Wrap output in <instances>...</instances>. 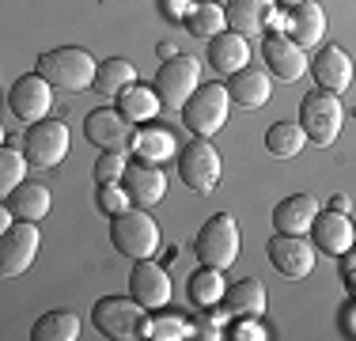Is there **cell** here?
<instances>
[{
    "label": "cell",
    "mask_w": 356,
    "mask_h": 341,
    "mask_svg": "<svg viewBox=\"0 0 356 341\" xmlns=\"http://www.w3.org/2000/svg\"><path fill=\"white\" fill-rule=\"evenodd\" d=\"M91 326L110 341H137V338H148L152 319H148V307L137 303L133 296H103L91 307Z\"/></svg>",
    "instance_id": "cell-1"
},
{
    "label": "cell",
    "mask_w": 356,
    "mask_h": 341,
    "mask_svg": "<svg viewBox=\"0 0 356 341\" xmlns=\"http://www.w3.org/2000/svg\"><path fill=\"white\" fill-rule=\"evenodd\" d=\"M35 72L54 84V91H83L95 84L99 61L80 46H61V49H46L35 61Z\"/></svg>",
    "instance_id": "cell-2"
},
{
    "label": "cell",
    "mask_w": 356,
    "mask_h": 341,
    "mask_svg": "<svg viewBox=\"0 0 356 341\" xmlns=\"http://www.w3.org/2000/svg\"><path fill=\"white\" fill-rule=\"evenodd\" d=\"M110 243H114L118 254L140 262V258H152L159 251V224L148 216L144 209L129 205L125 212L110 216Z\"/></svg>",
    "instance_id": "cell-3"
},
{
    "label": "cell",
    "mask_w": 356,
    "mask_h": 341,
    "mask_svg": "<svg viewBox=\"0 0 356 341\" xmlns=\"http://www.w3.org/2000/svg\"><path fill=\"white\" fill-rule=\"evenodd\" d=\"M239 224H235L232 212H216L213 220L201 224L197 239H193V251H197L201 266L213 269H232L235 258H239Z\"/></svg>",
    "instance_id": "cell-4"
},
{
    "label": "cell",
    "mask_w": 356,
    "mask_h": 341,
    "mask_svg": "<svg viewBox=\"0 0 356 341\" xmlns=\"http://www.w3.org/2000/svg\"><path fill=\"white\" fill-rule=\"evenodd\" d=\"M227 110H232V91L224 84H205L186 99V106L178 114H182V125L193 136H213L227 125Z\"/></svg>",
    "instance_id": "cell-5"
},
{
    "label": "cell",
    "mask_w": 356,
    "mask_h": 341,
    "mask_svg": "<svg viewBox=\"0 0 356 341\" xmlns=\"http://www.w3.org/2000/svg\"><path fill=\"white\" fill-rule=\"evenodd\" d=\"M300 125L303 133H307L311 144H318V148H326V144L337 141V133H341L345 125V106L341 99L334 95V91H307L300 102Z\"/></svg>",
    "instance_id": "cell-6"
},
{
    "label": "cell",
    "mask_w": 356,
    "mask_h": 341,
    "mask_svg": "<svg viewBox=\"0 0 356 341\" xmlns=\"http://www.w3.org/2000/svg\"><path fill=\"white\" fill-rule=\"evenodd\" d=\"M220 170H224V164H220V152L209 144V136H193L186 148H178V178L193 193H213Z\"/></svg>",
    "instance_id": "cell-7"
},
{
    "label": "cell",
    "mask_w": 356,
    "mask_h": 341,
    "mask_svg": "<svg viewBox=\"0 0 356 341\" xmlns=\"http://www.w3.org/2000/svg\"><path fill=\"white\" fill-rule=\"evenodd\" d=\"M152 88H156L159 99H163V110H182L186 99L201 88V61L197 57H186V54L171 57V61L159 65Z\"/></svg>",
    "instance_id": "cell-8"
},
{
    "label": "cell",
    "mask_w": 356,
    "mask_h": 341,
    "mask_svg": "<svg viewBox=\"0 0 356 341\" xmlns=\"http://www.w3.org/2000/svg\"><path fill=\"white\" fill-rule=\"evenodd\" d=\"M23 156L31 167H57L69 156V125L57 122V118H42L31 122V129L23 133Z\"/></svg>",
    "instance_id": "cell-9"
},
{
    "label": "cell",
    "mask_w": 356,
    "mask_h": 341,
    "mask_svg": "<svg viewBox=\"0 0 356 341\" xmlns=\"http://www.w3.org/2000/svg\"><path fill=\"white\" fill-rule=\"evenodd\" d=\"M318 262V246L303 235H281L269 239V266L288 280H303Z\"/></svg>",
    "instance_id": "cell-10"
},
{
    "label": "cell",
    "mask_w": 356,
    "mask_h": 341,
    "mask_svg": "<svg viewBox=\"0 0 356 341\" xmlns=\"http://www.w3.org/2000/svg\"><path fill=\"white\" fill-rule=\"evenodd\" d=\"M38 243H42V235H38L35 220H19L8 232H0V273L4 277H23L38 254Z\"/></svg>",
    "instance_id": "cell-11"
},
{
    "label": "cell",
    "mask_w": 356,
    "mask_h": 341,
    "mask_svg": "<svg viewBox=\"0 0 356 341\" xmlns=\"http://www.w3.org/2000/svg\"><path fill=\"white\" fill-rule=\"evenodd\" d=\"M261 57H266V68L284 84H296L303 72L311 68L303 46H296L284 31H266L261 34Z\"/></svg>",
    "instance_id": "cell-12"
},
{
    "label": "cell",
    "mask_w": 356,
    "mask_h": 341,
    "mask_svg": "<svg viewBox=\"0 0 356 341\" xmlns=\"http://www.w3.org/2000/svg\"><path fill=\"white\" fill-rule=\"evenodd\" d=\"M8 106H12V114L19 122H42L54 110V84L42 80L38 72L19 76L12 84V91H8Z\"/></svg>",
    "instance_id": "cell-13"
},
{
    "label": "cell",
    "mask_w": 356,
    "mask_h": 341,
    "mask_svg": "<svg viewBox=\"0 0 356 341\" xmlns=\"http://www.w3.org/2000/svg\"><path fill=\"white\" fill-rule=\"evenodd\" d=\"M83 136L103 152H125L133 144V122H125L118 106H99L83 122Z\"/></svg>",
    "instance_id": "cell-14"
},
{
    "label": "cell",
    "mask_w": 356,
    "mask_h": 341,
    "mask_svg": "<svg viewBox=\"0 0 356 341\" xmlns=\"http://www.w3.org/2000/svg\"><path fill=\"white\" fill-rule=\"evenodd\" d=\"M129 296L137 303H144L148 311H163L171 303V277H167L163 266H156L152 258L133 262L129 269Z\"/></svg>",
    "instance_id": "cell-15"
},
{
    "label": "cell",
    "mask_w": 356,
    "mask_h": 341,
    "mask_svg": "<svg viewBox=\"0 0 356 341\" xmlns=\"http://www.w3.org/2000/svg\"><path fill=\"white\" fill-rule=\"evenodd\" d=\"M122 186H125V193H129V201L137 205V209H152V205H159L167 193V175L159 170V164L133 159V164H125Z\"/></svg>",
    "instance_id": "cell-16"
},
{
    "label": "cell",
    "mask_w": 356,
    "mask_h": 341,
    "mask_svg": "<svg viewBox=\"0 0 356 341\" xmlns=\"http://www.w3.org/2000/svg\"><path fill=\"white\" fill-rule=\"evenodd\" d=\"M311 243L326 254H349L356 246V228L349 220V212H337V209H318L315 224H311Z\"/></svg>",
    "instance_id": "cell-17"
},
{
    "label": "cell",
    "mask_w": 356,
    "mask_h": 341,
    "mask_svg": "<svg viewBox=\"0 0 356 341\" xmlns=\"http://www.w3.org/2000/svg\"><path fill=\"white\" fill-rule=\"evenodd\" d=\"M311 72H315V84L322 91H349L353 84V57L345 54L337 42H326L315 57H311Z\"/></svg>",
    "instance_id": "cell-18"
},
{
    "label": "cell",
    "mask_w": 356,
    "mask_h": 341,
    "mask_svg": "<svg viewBox=\"0 0 356 341\" xmlns=\"http://www.w3.org/2000/svg\"><path fill=\"white\" fill-rule=\"evenodd\" d=\"M281 31L303 49L318 46L322 34H326V12H322L318 0H303V4L288 8V15L281 19Z\"/></svg>",
    "instance_id": "cell-19"
},
{
    "label": "cell",
    "mask_w": 356,
    "mask_h": 341,
    "mask_svg": "<svg viewBox=\"0 0 356 341\" xmlns=\"http://www.w3.org/2000/svg\"><path fill=\"white\" fill-rule=\"evenodd\" d=\"M232 102H239L243 110H258L273 99V80H269V68H258V65H247L232 76Z\"/></svg>",
    "instance_id": "cell-20"
},
{
    "label": "cell",
    "mask_w": 356,
    "mask_h": 341,
    "mask_svg": "<svg viewBox=\"0 0 356 341\" xmlns=\"http://www.w3.org/2000/svg\"><path fill=\"white\" fill-rule=\"evenodd\" d=\"M315 216H318V201L311 198V193H292V198H284L273 209V232L303 235V232H311Z\"/></svg>",
    "instance_id": "cell-21"
},
{
    "label": "cell",
    "mask_w": 356,
    "mask_h": 341,
    "mask_svg": "<svg viewBox=\"0 0 356 341\" xmlns=\"http://www.w3.org/2000/svg\"><path fill=\"white\" fill-rule=\"evenodd\" d=\"M227 27L239 31L243 38L247 34H266V27L273 23L277 0H227Z\"/></svg>",
    "instance_id": "cell-22"
},
{
    "label": "cell",
    "mask_w": 356,
    "mask_h": 341,
    "mask_svg": "<svg viewBox=\"0 0 356 341\" xmlns=\"http://www.w3.org/2000/svg\"><path fill=\"white\" fill-rule=\"evenodd\" d=\"M250 61V46L239 31H220L216 38H209V65L220 76H235L239 68H247Z\"/></svg>",
    "instance_id": "cell-23"
},
{
    "label": "cell",
    "mask_w": 356,
    "mask_h": 341,
    "mask_svg": "<svg viewBox=\"0 0 356 341\" xmlns=\"http://www.w3.org/2000/svg\"><path fill=\"white\" fill-rule=\"evenodd\" d=\"M114 106L125 114V122L144 125V122H152V118L163 110V99H159V91L148 88V84H129L125 91L114 95Z\"/></svg>",
    "instance_id": "cell-24"
},
{
    "label": "cell",
    "mask_w": 356,
    "mask_h": 341,
    "mask_svg": "<svg viewBox=\"0 0 356 341\" xmlns=\"http://www.w3.org/2000/svg\"><path fill=\"white\" fill-rule=\"evenodd\" d=\"M4 205L15 212V220H38L49 212V205H54V198H49V186H42V182H27L23 178L19 186H15L12 193H4Z\"/></svg>",
    "instance_id": "cell-25"
},
{
    "label": "cell",
    "mask_w": 356,
    "mask_h": 341,
    "mask_svg": "<svg viewBox=\"0 0 356 341\" xmlns=\"http://www.w3.org/2000/svg\"><path fill=\"white\" fill-rule=\"evenodd\" d=\"M224 300H227V315L232 319H258V315H266V307H269V296H266V288H261V280H235L232 288L224 292Z\"/></svg>",
    "instance_id": "cell-26"
},
{
    "label": "cell",
    "mask_w": 356,
    "mask_h": 341,
    "mask_svg": "<svg viewBox=\"0 0 356 341\" xmlns=\"http://www.w3.org/2000/svg\"><path fill=\"white\" fill-rule=\"evenodd\" d=\"M224 269H213V266H201L190 273V280H186V296H190V303L197 307V311H213V307L224 300L227 285L224 277H220Z\"/></svg>",
    "instance_id": "cell-27"
},
{
    "label": "cell",
    "mask_w": 356,
    "mask_h": 341,
    "mask_svg": "<svg viewBox=\"0 0 356 341\" xmlns=\"http://www.w3.org/2000/svg\"><path fill=\"white\" fill-rule=\"evenodd\" d=\"M307 148V133L300 122H273L266 129V152L277 159H296Z\"/></svg>",
    "instance_id": "cell-28"
},
{
    "label": "cell",
    "mask_w": 356,
    "mask_h": 341,
    "mask_svg": "<svg viewBox=\"0 0 356 341\" xmlns=\"http://www.w3.org/2000/svg\"><path fill=\"white\" fill-rule=\"evenodd\" d=\"M133 152H137V159H148V164H163V159H171L178 152L175 136L167 129H156V125H144L140 133H133Z\"/></svg>",
    "instance_id": "cell-29"
},
{
    "label": "cell",
    "mask_w": 356,
    "mask_h": 341,
    "mask_svg": "<svg viewBox=\"0 0 356 341\" xmlns=\"http://www.w3.org/2000/svg\"><path fill=\"white\" fill-rule=\"evenodd\" d=\"M80 338V319L72 311H46L31 326V341H76Z\"/></svg>",
    "instance_id": "cell-30"
},
{
    "label": "cell",
    "mask_w": 356,
    "mask_h": 341,
    "mask_svg": "<svg viewBox=\"0 0 356 341\" xmlns=\"http://www.w3.org/2000/svg\"><path fill=\"white\" fill-rule=\"evenodd\" d=\"M224 27H227V12L216 0H197V4L190 8V15H186V31H190L193 38H216Z\"/></svg>",
    "instance_id": "cell-31"
},
{
    "label": "cell",
    "mask_w": 356,
    "mask_h": 341,
    "mask_svg": "<svg viewBox=\"0 0 356 341\" xmlns=\"http://www.w3.org/2000/svg\"><path fill=\"white\" fill-rule=\"evenodd\" d=\"M129 84H137V68H133V61H125V57H110V61L99 65L91 91H99V95H118V91H125Z\"/></svg>",
    "instance_id": "cell-32"
},
{
    "label": "cell",
    "mask_w": 356,
    "mask_h": 341,
    "mask_svg": "<svg viewBox=\"0 0 356 341\" xmlns=\"http://www.w3.org/2000/svg\"><path fill=\"white\" fill-rule=\"evenodd\" d=\"M23 170H27V156L15 152V144H8V148L0 152V190L12 193L15 186L23 182Z\"/></svg>",
    "instance_id": "cell-33"
},
{
    "label": "cell",
    "mask_w": 356,
    "mask_h": 341,
    "mask_svg": "<svg viewBox=\"0 0 356 341\" xmlns=\"http://www.w3.org/2000/svg\"><path fill=\"white\" fill-rule=\"evenodd\" d=\"M129 193H125V186H114V182H99L95 190V209L103 212V216H118V212L129 209Z\"/></svg>",
    "instance_id": "cell-34"
},
{
    "label": "cell",
    "mask_w": 356,
    "mask_h": 341,
    "mask_svg": "<svg viewBox=\"0 0 356 341\" xmlns=\"http://www.w3.org/2000/svg\"><path fill=\"white\" fill-rule=\"evenodd\" d=\"M190 334H193V322L178 319V315H159V319H152V330H148V338H159V341H178Z\"/></svg>",
    "instance_id": "cell-35"
},
{
    "label": "cell",
    "mask_w": 356,
    "mask_h": 341,
    "mask_svg": "<svg viewBox=\"0 0 356 341\" xmlns=\"http://www.w3.org/2000/svg\"><path fill=\"white\" fill-rule=\"evenodd\" d=\"M122 175H125L122 152H103L95 159V182H122Z\"/></svg>",
    "instance_id": "cell-36"
},
{
    "label": "cell",
    "mask_w": 356,
    "mask_h": 341,
    "mask_svg": "<svg viewBox=\"0 0 356 341\" xmlns=\"http://www.w3.org/2000/svg\"><path fill=\"white\" fill-rule=\"evenodd\" d=\"M220 322H224L220 315H201V319L193 322V334H197V338H209V341H216V338H224V334H220Z\"/></svg>",
    "instance_id": "cell-37"
},
{
    "label": "cell",
    "mask_w": 356,
    "mask_h": 341,
    "mask_svg": "<svg viewBox=\"0 0 356 341\" xmlns=\"http://www.w3.org/2000/svg\"><path fill=\"white\" fill-rule=\"evenodd\" d=\"M235 338H239V341H261V338H266V330H261L254 319H239V322H235Z\"/></svg>",
    "instance_id": "cell-38"
},
{
    "label": "cell",
    "mask_w": 356,
    "mask_h": 341,
    "mask_svg": "<svg viewBox=\"0 0 356 341\" xmlns=\"http://www.w3.org/2000/svg\"><path fill=\"white\" fill-rule=\"evenodd\" d=\"M197 0H167V15H190V8Z\"/></svg>",
    "instance_id": "cell-39"
},
{
    "label": "cell",
    "mask_w": 356,
    "mask_h": 341,
    "mask_svg": "<svg viewBox=\"0 0 356 341\" xmlns=\"http://www.w3.org/2000/svg\"><path fill=\"white\" fill-rule=\"evenodd\" d=\"M156 54H159V61H171V57H178V46L175 42H159Z\"/></svg>",
    "instance_id": "cell-40"
},
{
    "label": "cell",
    "mask_w": 356,
    "mask_h": 341,
    "mask_svg": "<svg viewBox=\"0 0 356 341\" xmlns=\"http://www.w3.org/2000/svg\"><path fill=\"white\" fill-rule=\"evenodd\" d=\"M330 209H337V212H349L353 205H349V198H345V193H334V198H330Z\"/></svg>",
    "instance_id": "cell-41"
},
{
    "label": "cell",
    "mask_w": 356,
    "mask_h": 341,
    "mask_svg": "<svg viewBox=\"0 0 356 341\" xmlns=\"http://www.w3.org/2000/svg\"><path fill=\"white\" fill-rule=\"evenodd\" d=\"M345 280H349V288H356V258L345 262Z\"/></svg>",
    "instance_id": "cell-42"
},
{
    "label": "cell",
    "mask_w": 356,
    "mask_h": 341,
    "mask_svg": "<svg viewBox=\"0 0 356 341\" xmlns=\"http://www.w3.org/2000/svg\"><path fill=\"white\" fill-rule=\"evenodd\" d=\"M277 4H284V8H296V4H303V0H277Z\"/></svg>",
    "instance_id": "cell-43"
}]
</instances>
